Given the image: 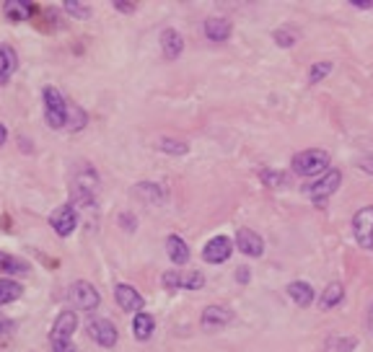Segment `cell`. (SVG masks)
Returning <instances> with one entry per match:
<instances>
[{"label": "cell", "mask_w": 373, "mask_h": 352, "mask_svg": "<svg viewBox=\"0 0 373 352\" xmlns=\"http://www.w3.org/2000/svg\"><path fill=\"white\" fill-rule=\"evenodd\" d=\"M45 117H47V125L52 130H62L68 125V101L52 86L45 89Z\"/></svg>", "instance_id": "6da1fadb"}, {"label": "cell", "mask_w": 373, "mask_h": 352, "mask_svg": "<svg viewBox=\"0 0 373 352\" xmlns=\"http://www.w3.org/2000/svg\"><path fill=\"white\" fill-rule=\"evenodd\" d=\"M327 166H329V153L319 148L304 150V153H298V156L293 158V171H296L298 176H316V174H321Z\"/></svg>", "instance_id": "7a4b0ae2"}, {"label": "cell", "mask_w": 373, "mask_h": 352, "mask_svg": "<svg viewBox=\"0 0 373 352\" xmlns=\"http://www.w3.org/2000/svg\"><path fill=\"white\" fill-rule=\"evenodd\" d=\"M340 184H343V174L337 171V169H332L329 174H324L316 184H311V187H306V195L311 197L314 203L324 205L329 200V197L335 195L337 189H340Z\"/></svg>", "instance_id": "3957f363"}, {"label": "cell", "mask_w": 373, "mask_h": 352, "mask_svg": "<svg viewBox=\"0 0 373 352\" xmlns=\"http://www.w3.org/2000/svg\"><path fill=\"white\" fill-rule=\"evenodd\" d=\"M68 298L73 306L84 308V311H93V308H99V303H101L96 288H93L91 283H84V280H78V283L70 285Z\"/></svg>", "instance_id": "277c9868"}, {"label": "cell", "mask_w": 373, "mask_h": 352, "mask_svg": "<svg viewBox=\"0 0 373 352\" xmlns=\"http://www.w3.org/2000/svg\"><path fill=\"white\" fill-rule=\"evenodd\" d=\"M352 233H355L358 246L373 249V208H363V210L355 212V217H352Z\"/></svg>", "instance_id": "5b68a950"}, {"label": "cell", "mask_w": 373, "mask_h": 352, "mask_svg": "<svg viewBox=\"0 0 373 352\" xmlns=\"http://www.w3.org/2000/svg\"><path fill=\"white\" fill-rule=\"evenodd\" d=\"M86 331L88 337L101 347H115L117 345V329L109 319H93V322L86 324Z\"/></svg>", "instance_id": "8992f818"}, {"label": "cell", "mask_w": 373, "mask_h": 352, "mask_svg": "<svg viewBox=\"0 0 373 352\" xmlns=\"http://www.w3.org/2000/svg\"><path fill=\"white\" fill-rule=\"evenodd\" d=\"M231 251H234V241L229 236H215L202 249V259L207 264H223L231 256Z\"/></svg>", "instance_id": "52a82bcc"}, {"label": "cell", "mask_w": 373, "mask_h": 352, "mask_svg": "<svg viewBox=\"0 0 373 352\" xmlns=\"http://www.w3.org/2000/svg\"><path fill=\"white\" fill-rule=\"evenodd\" d=\"M115 300H117V306L122 308V311H127V314H140L145 306L143 295H140L132 285H125V283L115 288Z\"/></svg>", "instance_id": "ba28073f"}, {"label": "cell", "mask_w": 373, "mask_h": 352, "mask_svg": "<svg viewBox=\"0 0 373 352\" xmlns=\"http://www.w3.org/2000/svg\"><path fill=\"white\" fill-rule=\"evenodd\" d=\"M50 225H52V231L57 233V236H70L78 225L76 210H73L70 205H60V208L52 210V215H50Z\"/></svg>", "instance_id": "9c48e42d"}, {"label": "cell", "mask_w": 373, "mask_h": 352, "mask_svg": "<svg viewBox=\"0 0 373 352\" xmlns=\"http://www.w3.org/2000/svg\"><path fill=\"white\" fill-rule=\"evenodd\" d=\"M78 329V316L73 311H62L52 324V342H68L73 337V331Z\"/></svg>", "instance_id": "30bf717a"}, {"label": "cell", "mask_w": 373, "mask_h": 352, "mask_svg": "<svg viewBox=\"0 0 373 352\" xmlns=\"http://www.w3.org/2000/svg\"><path fill=\"white\" fill-rule=\"evenodd\" d=\"M236 246H239V251L246 256H262L265 241L259 239V233L249 231V228H241V231L236 233Z\"/></svg>", "instance_id": "8fae6325"}, {"label": "cell", "mask_w": 373, "mask_h": 352, "mask_svg": "<svg viewBox=\"0 0 373 352\" xmlns=\"http://www.w3.org/2000/svg\"><path fill=\"white\" fill-rule=\"evenodd\" d=\"M229 322H234V311L223 306H207L202 311V327L205 329H223Z\"/></svg>", "instance_id": "7c38bea8"}, {"label": "cell", "mask_w": 373, "mask_h": 352, "mask_svg": "<svg viewBox=\"0 0 373 352\" xmlns=\"http://www.w3.org/2000/svg\"><path fill=\"white\" fill-rule=\"evenodd\" d=\"M161 50H163V55H166V60H176L184 50L182 34L174 29H166L163 34H161Z\"/></svg>", "instance_id": "4fadbf2b"}, {"label": "cell", "mask_w": 373, "mask_h": 352, "mask_svg": "<svg viewBox=\"0 0 373 352\" xmlns=\"http://www.w3.org/2000/svg\"><path fill=\"white\" fill-rule=\"evenodd\" d=\"M16 68H18V57H16L13 47L0 45V83H8Z\"/></svg>", "instance_id": "5bb4252c"}, {"label": "cell", "mask_w": 373, "mask_h": 352, "mask_svg": "<svg viewBox=\"0 0 373 352\" xmlns=\"http://www.w3.org/2000/svg\"><path fill=\"white\" fill-rule=\"evenodd\" d=\"M166 254L174 264H187L190 262V249L179 236H168L166 239Z\"/></svg>", "instance_id": "9a60e30c"}, {"label": "cell", "mask_w": 373, "mask_h": 352, "mask_svg": "<svg viewBox=\"0 0 373 352\" xmlns=\"http://www.w3.org/2000/svg\"><path fill=\"white\" fill-rule=\"evenodd\" d=\"M205 34L213 42H226L231 37V21H226V18H207Z\"/></svg>", "instance_id": "2e32d148"}, {"label": "cell", "mask_w": 373, "mask_h": 352, "mask_svg": "<svg viewBox=\"0 0 373 352\" xmlns=\"http://www.w3.org/2000/svg\"><path fill=\"white\" fill-rule=\"evenodd\" d=\"M153 329H156V322H153L151 314H145V311L135 314V319H132V331H135V337L140 339V342L151 339L153 337Z\"/></svg>", "instance_id": "e0dca14e"}, {"label": "cell", "mask_w": 373, "mask_h": 352, "mask_svg": "<svg viewBox=\"0 0 373 352\" xmlns=\"http://www.w3.org/2000/svg\"><path fill=\"white\" fill-rule=\"evenodd\" d=\"M288 295L293 300H296V306L306 308V306H311V300H314V290H311V285L309 283H290L288 285Z\"/></svg>", "instance_id": "ac0fdd59"}, {"label": "cell", "mask_w": 373, "mask_h": 352, "mask_svg": "<svg viewBox=\"0 0 373 352\" xmlns=\"http://www.w3.org/2000/svg\"><path fill=\"white\" fill-rule=\"evenodd\" d=\"M343 298H345V288L340 283H332L327 290L321 293V308H324V311H329V308H335Z\"/></svg>", "instance_id": "d6986e66"}, {"label": "cell", "mask_w": 373, "mask_h": 352, "mask_svg": "<svg viewBox=\"0 0 373 352\" xmlns=\"http://www.w3.org/2000/svg\"><path fill=\"white\" fill-rule=\"evenodd\" d=\"M18 298H21V285L16 283V280H0V306L13 303Z\"/></svg>", "instance_id": "ffe728a7"}, {"label": "cell", "mask_w": 373, "mask_h": 352, "mask_svg": "<svg viewBox=\"0 0 373 352\" xmlns=\"http://www.w3.org/2000/svg\"><path fill=\"white\" fill-rule=\"evenodd\" d=\"M3 8H6L8 18H13V21H23V18H29V11H31L29 3H21V0H6Z\"/></svg>", "instance_id": "44dd1931"}, {"label": "cell", "mask_w": 373, "mask_h": 352, "mask_svg": "<svg viewBox=\"0 0 373 352\" xmlns=\"http://www.w3.org/2000/svg\"><path fill=\"white\" fill-rule=\"evenodd\" d=\"M135 195L143 197L145 203H161L163 200V192L159 189V184H151V181H140L135 187Z\"/></svg>", "instance_id": "7402d4cb"}, {"label": "cell", "mask_w": 373, "mask_h": 352, "mask_svg": "<svg viewBox=\"0 0 373 352\" xmlns=\"http://www.w3.org/2000/svg\"><path fill=\"white\" fill-rule=\"evenodd\" d=\"M86 127V112L81 109V106L76 104H68V125H65V130H81Z\"/></svg>", "instance_id": "603a6c76"}, {"label": "cell", "mask_w": 373, "mask_h": 352, "mask_svg": "<svg viewBox=\"0 0 373 352\" xmlns=\"http://www.w3.org/2000/svg\"><path fill=\"white\" fill-rule=\"evenodd\" d=\"M156 148L161 150V153H174V156H184V153H190V145L182 140H171V137H166V140H159V145Z\"/></svg>", "instance_id": "cb8c5ba5"}, {"label": "cell", "mask_w": 373, "mask_h": 352, "mask_svg": "<svg viewBox=\"0 0 373 352\" xmlns=\"http://www.w3.org/2000/svg\"><path fill=\"white\" fill-rule=\"evenodd\" d=\"M0 272H11V275H18V272H26V264L18 262L16 256L0 251Z\"/></svg>", "instance_id": "d4e9b609"}, {"label": "cell", "mask_w": 373, "mask_h": 352, "mask_svg": "<svg viewBox=\"0 0 373 352\" xmlns=\"http://www.w3.org/2000/svg\"><path fill=\"white\" fill-rule=\"evenodd\" d=\"M202 285H205L202 272H187V275H182V283H179V288H187V290H200Z\"/></svg>", "instance_id": "484cf974"}, {"label": "cell", "mask_w": 373, "mask_h": 352, "mask_svg": "<svg viewBox=\"0 0 373 352\" xmlns=\"http://www.w3.org/2000/svg\"><path fill=\"white\" fill-rule=\"evenodd\" d=\"M275 42H277L280 47H293L298 42V31L288 29V26H285V29H277L275 31Z\"/></svg>", "instance_id": "4316f807"}, {"label": "cell", "mask_w": 373, "mask_h": 352, "mask_svg": "<svg viewBox=\"0 0 373 352\" xmlns=\"http://www.w3.org/2000/svg\"><path fill=\"white\" fill-rule=\"evenodd\" d=\"M329 73H332V62H316V65H311V70H309V81L319 83V81H324Z\"/></svg>", "instance_id": "83f0119b"}, {"label": "cell", "mask_w": 373, "mask_h": 352, "mask_svg": "<svg viewBox=\"0 0 373 352\" xmlns=\"http://www.w3.org/2000/svg\"><path fill=\"white\" fill-rule=\"evenodd\" d=\"M259 179L265 181L267 187H282V184L288 181V176H285L282 171H262L259 174Z\"/></svg>", "instance_id": "f1b7e54d"}, {"label": "cell", "mask_w": 373, "mask_h": 352, "mask_svg": "<svg viewBox=\"0 0 373 352\" xmlns=\"http://www.w3.org/2000/svg\"><path fill=\"white\" fill-rule=\"evenodd\" d=\"M65 11H68L73 18H88V16H91V6H86V3H73V0L65 3Z\"/></svg>", "instance_id": "f546056e"}, {"label": "cell", "mask_w": 373, "mask_h": 352, "mask_svg": "<svg viewBox=\"0 0 373 352\" xmlns=\"http://www.w3.org/2000/svg\"><path fill=\"white\" fill-rule=\"evenodd\" d=\"M179 283H182V275L179 272H166L163 275V288H168V290H176Z\"/></svg>", "instance_id": "4dcf8cb0"}, {"label": "cell", "mask_w": 373, "mask_h": 352, "mask_svg": "<svg viewBox=\"0 0 373 352\" xmlns=\"http://www.w3.org/2000/svg\"><path fill=\"white\" fill-rule=\"evenodd\" d=\"M52 352H76V347H73V342H52Z\"/></svg>", "instance_id": "1f68e13d"}, {"label": "cell", "mask_w": 373, "mask_h": 352, "mask_svg": "<svg viewBox=\"0 0 373 352\" xmlns=\"http://www.w3.org/2000/svg\"><path fill=\"white\" fill-rule=\"evenodd\" d=\"M360 169H363V171H366V174H373V153H371V156H363V158H360Z\"/></svg>", "instance_id": "d6a6232c"}, {"label": "cell", "mask_w": 373, "mask_h": 352, "mask_svg": "<svg viewBox=\"0 0 373 352\" xmlns=\"http://www.w3.org/2000/svg\"><path fill=\"white\" fill-rule=\"evenodd\" d=\"M115 8L120 13H132L135 11V3H115Z\"/></svg>", "instance_id": "836d02e7"}, {"label": "cell", "mask_w": 373, "mask_h": 352, "mask_svg": "<svg viewBox=\"0 0 373 352\" xmlns=\"http://www.w3.org/2000/svg\"><path fill=\"white\" fill-rule=\"evenodd\" d=\"M249 278H251V272L246 270V267H241V270L236 272V280H239V283H246Z\"/></svg>", "instance_id": "e575fe53"}, {"label": "cell", "mask_w": 373, "mask_h": 352, "mask_svg": "<svg viewBox=\"0 0 373 352\" xmlns=\"http://www.w3.org/2000/svg\"><path fill=\"white\" fill-rule=\"evenodd\" d=\"M8 329H11V322H8L6 316H0V337H3V334H8Z\"/></svg>", "instance_id": "d590c367"}, {"label": "cell", "mask_w": 373, "mask_h": 352, "mask_svg": "<svg viewBox=\"0 0 373 352\" xmlns=\"http://www.w3.org/2000/svg\"><path fill=\"white\" fill-rule=\"evenodd\" d=\"M352 6H355V8H373V0H368V3H360V0H355Z\"/></svg>", "instance_id": "8d00e7d4"}, {"label": "cell", "mask_w": 373, "mask_h": 352, "mask_svg": "<svg viewBox=\"0 0 373 352\" xmlns=\"http://www.w3.org/2000/svg\"><path fill=\"white\" fill-rule=\"evenodd\" d=\"M6 137H8L6 127H3V125H0V145H3V142H6Z\"/></svg>", "instance_id": "74e56055"}, {"label": "cell", "mask_w": 373, "mask_h": 352, "mask_svg": "<svg viewBox=\"0 0 373 352\" xmlns=\"http://www.w3.org/2000/svg\"><path fill=\"white\" fill-rule=\"evenodd\" d=\"M371 327H373V311H371Z\"/></svg>", "instance_id": "f35d334b"}]
</instances>
